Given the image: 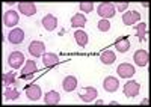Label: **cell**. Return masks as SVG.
Here are the masks:
<instances>
[{"mask_svg": "<svg viewBox=\"0 0 151 107\" xmlns=\"http://www.w3.org/2000/svg\"><path fill=\"white\" fill-rule=\"evenodd\" d=\"M97 11H98V15L101 17V18L109 20V18H112L113 15H115V11H116V8H115V5H113V3L104 2V3H100V5H98Z\"/></svg>", "mask_w": 151, "mask_h": 107, "instance_id": "6da1fadb", "label": "cell"}, {"mask_svg": "<svg viewBox=\"0 0 151 107\" xmlns=\"http://www.w3.org/2000/svg\"><path fill=\"white\" fill-rule=\"evenodd\" d=\"M8 63H9V66H11L12 69H17V68L23 66V63H24V56H23V53H21V51H12V53L9 54V57H8Z\"/></svg>", "mask_w": 151, "mask_h": 107, "instance_id": "7a4b0ae2", "label": "cell"}, {"mask_svg": "<svg viewBox=\"0 0 151 107\" xmlns=\"http://www.w3.org/2000/svg\"><path fill=\"white\" fill-rule=\"evenodd\" d=\"M139 91H141V85L137 81H134V80H130V81H127L124 85V95L129 97V98L136 97V95L139 93Z\"/></svg>", "mask_w": 151, "mask_h": 107, "instance_id": "3957f363", "label": "cell"}, {"mask_svg": "<svg viewBox=\"0 0 151 107\" xmlns=\"http://www.w3.org/2000/svg\"><path fill=\"white\" fill-rule=\"evenodd\" d=\"M79 97L83 103H91L97 98V89L92 88V86H88V88H83L79 93Z\"/></svg>", "mask_w": 151, "mask_h": 107, "instance_id": "277c9868", "label": "cell"}, {"mask_svg": "<svg viewBox=\"0 0 151 107\" xmlns=\"http://www.w3.org/2000/svg\"><path fill=\"white\" fill-rule=\"evenodd\" d=\"M20 21V17L18 14L15 12V11H6V12L3 14V23L6 27H14L18 24Z\"/></svg>", "mask_w": 151, "mask_h": 107, "instance_id": "5b68a950", "label": "cell"}, {"mask_svg": "<svg viewBox=\"0 0 151 107\" xmlns=\"http://www.w3.org/2000/svg\"><path fill=\"white\" fill-rule=\"evenodd\" d=\"M26 95H27V98L29 100H32V101H38L41 98V95H42V91H41V88L38 86V85H35V83H32V85H29V86H26Z\"/></svg>", "mask_w": 151, "mask_h": 107, "instance_id": "8992f818", "label": "cell"}, {"mask_svg": "<svg viewBox=\"0 0 151 107\" xmlns=\"http://www.w3.org/2000/svg\"><path fill=\"white\" fill-rule=\"evenodd\" d=\"M29 53L35 57H40L45 53V44L41 41H32L29 45Z\"/></svg>", "mask_w": 151, "mask_h": 107, "instance_id": "52a82bcc", "label": "cell"}, {"mask_svg": "<svg viewBox=\"0 0 151 107\" xmlns=\"http://www.w3.org/2000/svg\"><path fill=\"white\" fill-rule=\"evenodd\" d=\"M116 71H118V76L121 78H130L134 74V66L130 65V63H121Z\"/></svg>", "mask_w": 151, "mask_h": 107, "instance_id": "ba28073f", "label": "cell"}, {"mask_svg": "<svg viewBox=\"0 0 151 107\" xmlns=\"http://www.w3.org/2000/svg\"><path fill=\"white\" fill-rule=\"evenodd\" d=\"M141 20V14L136 12V11H129V12H125L122 15V23L125 26H133L136 24V21Z\"/></svg>", "mask_w": 151, "mask_h": 107, "instance_id": "9c48e42d", "label": "cell"}, {"mask_svg": "<svg viewBox=\"0 0 151 107\" xmlns=\"http://www.w3.org/2000/svg\"><path fill=\"white\" fill-rule=\"evenodd\" d=\"M18 9H20V12L23 15L30 17V15H33L36 12V5L32 3V2H20L18 3Z\"/></svg>", "mask_w": 151, "mask_h": 107, "instance_id": "30bf717a", "label": "cell"}, {"mask_svg": "<svg viewBox=\"0 0 151 107\" xmlns=\"http://www.w3.org/2000/svg\"><path fill=\"white\" fill-rule=\"evenodd\" d=\"M8 39H9L11 44H21L23 39H24V32H23V29L15 27L14 30H11L9 35H8Z\"/></svg>", "mask_w": 151, "mask_h": 107, "instance_id": "8fae6325", "label": "cell"}, {"mask_svg": "<svg viewBox=\"0 0 151 107\" xmlns=\"http://www.w3.org/2000/svg\"><path fill=\"white\" fill-rule=\"evenodd\" d=\"M133 59H134V62H136L137 66H145L148 63V61H150V56H148V51H145V50H137L134 53Z\"/></svg>", "mask_w": 151, "mask_h": 107, "instance_id": "7c38bea8", "label": "cell"}, {"mask_svg": "<svg viewBox=\"0 0 151 107\" xmlns=\"http://www.w3.org/2000/svg\"><path fill=\"white\" fill-rule=\"evenodd\" d=\"M103 88H104V91H107V92H115V91L119 88V81H118V78L109 76V77H106L104 81H103Z\"/></svg>", "mask_w": 151, "mask_h": 107, "instance_id": "4fadbf2b", "label": "cell"}, {"mask_svg": "<svg viewBox=\"0 0 151 107\" xmlns=\"http://www.w3.org/2000/svg\"><path fill=\"white\" fill-rule=\"evenodd\" d=\"M38 71V68H36V63L33 62V61H27L26 63H24V66H23V69H21V76H23V78H30L32 77V74H35Z\"/></svg>", "mask_w": 151, "mask_h": 107, "instance_id": "5bb4252c", "label": "cell"}, {"mask_svg": "<svg viewBox=\"0 0 151 107\" xmlns=\"http://www.w3.org/2000/svg\"><path fill=\"white\" fill-rule=\"evenodd\" d=\"M42 26H44V29L45 30H55L56 29V26H58V18L55 17V15H52V14H47L44 18H42Z\"/></svg>", "mask_w": 151, "mask_h": 107, "instance_id": "9a60e30c", "label": "cell"}, {"mask_svg": "<svg viewBox=\"0 0 151 107\" xmlns=\"http://www.w3.org/2000/svg\"><path fill=\"white\" fill-rule=\"evenodd\" d=\"M76 86H77V78L74 76H67L64 78V81H62V88L67 92H73L76 89Z\"/></svg>", "mask_w": 151, "mask_h": 107, "instance_id": "2e32d148", "label": "cell"}, {"mask_svg": "<svg viewBox=\"0 0 151 107\" xmlns=\"http://www.w3.org/2000/svg\"><path fill=\"white\" fill-rule=\"evenodd\" d=\"M42 62H44V65L45 66H55V65H58L59 63V56L58 54H55V53H44L42 54Z\"/></svg>", "mask_w": 151, "mask_h": 107, "instance_id": "e0dca14e", "label": "cell"}, {"mask_svg": "<svg viewBox=\"0 0 151 107\" xmlns=\"http://www.w3.org/2000/svg\"><path fill=\"white\" fill-rule=\"evenodd\" d=\"M115 47L119 53H125L129 51L130 49V42H129V38L127 36H119L116 41H115Z\"/></svg>", "mask_w": 151, "mask_h": 107, "instance_id": "ac0fdd59", "label": "cell"}, {"mask_svg": "<svg viewBox=\"0 0 151 107\" xmlns=\"http://www.w3.org/2000/svg\"><path fill=\"white\" fill-rule=\"evenodd\" d=\"M59 100H60V97H59V93L56 91H50L44 97V101H45L47 106H56L59 103Z\"/></svg>", "mask_w": 151, "mask_h": 107, "instance_id": "d6986e66", "label": "cell"}, {"mask_svg": "<svg viewBox=\"0 0 151 107\" xmlns=\"http://www.w3.org/2000/svg\"><path fill=\"white\" fill-rule=\"evenodd\" d=\"M115 59H116V54L112 50H106L101 56H100V61H101L104 65H112L113 62H115Z\"/></svg>", "mask_w": 151, "mask_h": 107, "instance_id": "ffe728a7", "label": "cell"}, {"mask_svg": "<svg viewBox=\"0 0 151 107\" xmlns=\"http://www.w3.org/2000/svg\"><path fill=\"white\" fill-rule=\"evenodd\" d=\"M74 38H76V42H77L80 47H85L88 44V33L85 30H76Z\"/></svg>", "mask_w": 151, "mask_h": 107, "instance_id": "44dd1931", "label": "cell"}, {"mask_svg": "<svg viewBox=\"0 0 151 107\" xmlns=\"http://www.w3.org/2000/svg\"><path fill=\"white\" fill-rule=\"evenodd\" d=\"M136 36H137V39H139L141 42H144L145 41V35H147V24L145 23H139V24L136 26Z\"/></svg>", "mask_w": 151, "mask_h": 107, "instance_id": "7402d4cb", "label": "cell"}, {"mask_svg": "<svg viewBox=\"0 0 151 107\" xmlns=\"http://www.w3.org/2000/svg\"><path fill=\"white\" fill-rule=\"evenodd\" d=\"M5 100H17L18 97H20V92L17 91V89H14V88H11V86H6V89H5Z\"/></svg>", "mask_w": 151, "mask_h": 107, "instance_id": "603a6c76", "label": "cell"}, {"mask_svg": "<svg viewBox=\"0 0 151 107\" xmlns=\"http://www.w3.org/2000/svg\"><path fill=\"white\" fill-rule=\"evenodd\" d=\"M71 24H73V27H83L86 24V18L82 14H76L71 18Z\"/></svg>", "mask_w": 151, "mask_h": 107, "instance_id": "cb8c5ba5", "label": "cell"}, {"mask_svg": "<svg viewBox=\"0 0 151 107\" xmlns=\"http://www.w3.org/2000/svg\"><path fill=\"white\" fill-rule=\"evenodd\" d=\"M17 77H15V73H5L3 74V83L6 86H12V85H15L17 86V80H15Z\"/></svg>", "mask_w": 151, "mask_h": 107, "instance_id": "d4e9b609", "label": "cell"}, {"mask_svg": "<svg viewBox=\"0 0 151 107\" xmlns=\"http://www.w3.org/2000/svg\"><path fill=\"white\" fill-rule=\"evenodd\" d=\"M110 29V21L109 20H100L98 21V30H101V32H107Z\"/></svg>", "mask_w": 151, "mask_h": 107, "instance_id": "484cf974", "label": "cell"}, {"mask_svg": "<svg viewBox=\"0 0 151 107\" xmlns=\"http://www.w3.org/2000/svg\"><path fill=\"white\" fill-rule=\"evenodd\" d=\"M80 9L85 11V12H91V11L94 9V3L92 2H82L80 3Z\"/></svg>", "mask_w": 151, "mask_h": 107, "instance_id": "4316f807", "label": "cell"}, {"mask_svg": "<svg viewBox=\"0 0 151 107\" xmlns=\"http://www.w3.org/2000/svg\"><path fill=\"white\" fill-rule=\"evenodd\" d=\"M115 6H116V9H118V11L124 12V11L129 8V3H127V2H124V3H118V5H115Z\"/></svg>", "mask_w": 151, "mask_h": 107, "instance_id": "83f0119b", "label": "cell"}, {"mask_svg": "<svg viewBox=\"0 0 151 107\" xmlns=\"http://www.w3.org/2000/svg\"><path fill=\"white\" fill-rule=\"evenodd\" d=\"M141 104H150V100H148V98H144Z\"/></svg>", "mask_w": 151, "mask_h": 107, "instance_id": "f1b7e54d", "label": "cell"}]
</instances>
